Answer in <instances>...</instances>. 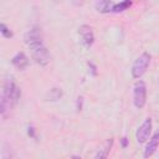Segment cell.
Instances as JSON below:
<instances>
[{
	"label": "cell",
	"instance_id": "6da1fadb",
	"mask_svg": "<svg viewBox=\"0 0 159 159\" xmlns=\"http://www.w3.org/2000/svg\"><path fill=\"white\" fill-rule=\"evenodd\" d=\"M1 97L6 98L7 101L11 102L12 106H15L20 97H21V89L20 87L16 84V82L14 81L12 77L7 76L4 81V87H2V93H1Z\"/></svg>",
	"mask_w": 159,
	"mask_h": 159
},
{
	"label": "cell",
	"instance_id": "7a4b0ae2",
	"mask_svg": "<svg viewBox=\"0 0 159 159\" xmlns=\"http://www.w3.org/2000/svg\"><path fill=\"white\" fill-rule=\"evenodd\" d=\"M25 43L27 45V47L30 48V51L40 48L42 46H45L43 43V36H42V31L40 26H32L30 27L26 34H25Z\"/></svg>",
	"mask_w": 159,
	"mask_h": 159
},
{
	"label": "cell",
	"instance_id": "3957f363",
	"mask_svg": "<svg viewBox=\"0 0 159 159\" xmlns=\"http://www.w3.org/2000/svg\"><path fill=\"white\" fill-rule=\"evenodd\" d=\"M150 58H152V56L148 52H143L139 57H137V60L134 61V63L132 66L133 78H140L147 72L149 63H150Z\"/></svg>",
	"mask_w": 159,
	"mask_h": 159
},
{
	"label": "cell",
	"instance_id": "277c9868",
	"mask_svg": "<svg viewBox=\"0 0 159 159\" xmlns=\"http://www.w3.org/2000/svg\"><path fill=\"white\" fill-rule=\"evenodd\" d=\"M133 103L135 106V108L140 109L145 106L147 103V86L145 82L139 80L134 83L133 87Z\"/></svg>",
	"mask_w": 159,
	"mask_h": 159
},
{
	"label": "cell",
	"instance_id": "5b68a950",
	"mask_svg": "<svg viewBox=\"0 0 159 159\" xmlns=\"http://www.w3.org/2000/svg\"><path fill=\"white\" fill-rule=\"evenodd\" d=\"M152 128H153L152 119H150V118H147V119L140 124V127L137 129V132H135L137 142H138V143H145V142L148 140V138L150 137V134H152Z\"/></svg>",
	"mask_w": 159,
	"mask_h": 159
},
{
	"label": "cell",
	"instance_id": "8992f818",
	"mask_svg": "<svg viewBox=\"0 0 159 159\" xmlns=\"http://www.w3.org/2000/svg\"><path fill=\"white\" fill-rule=\"evenodd\" d=\"M78 36L84 47H91L94 42V34L89 25H81L78 27Z\"/></svg>",
	"mask_w": 159,
	"mask_h": 159
},
{
	"label": "cell",
	"instance_id": "52a82bcc",
	"mask_svg": "<svg viewBox=\"0 0 159 159\" xmlns=\"http://www.w3.org/2000/svg\"><path fill=\"white\" fill-rule=\"evenodd\" d=\"M31 56L34 58V61L36 63H39L40 66H46L50 62V52L46 48V46H42L40 48L32 50L31 51Z\"/></svg>",
	"mask_w": 159,
	"mask_h": 159
},
{
	"label": "cell",
	"instance_id": "ba28073f",
	"mask_svg": "<svg viewBox=\"0 0 159 159\" xmlns=\"http://www.w3.org/2000/svg\"><path fill=\"white\" fill-rule=\"evenodd\" d=\"M158 147H159V130H157V132L152 135V138L149 139L148 144L145 145V149H144V153H143L144 158L152 157V155L155 153V150L158 149Z\"/></svg>",
	"mask_w": 159,
	"mask_h": 159
},
{
	"label": "cell",
	"instance_id": "9c48e42d",
	"mask_svg": "<svg viewBox=\"0 0 159 159\" xmlns=\"http://www.w3.org/2000/svg\"><path fill=\"white\" fill-rule=\"evenodd\" d=\"M11 63L19 70H25L29 66V58L24 52H17L11 58Z\"/></svg>",
	"mask_w": 159,
	"mask_h": 159
},
{
	"label": "cell",
	"instance_id": "30bf717a",
	"mask_svg": "<svg viewBox=\"0 0 159 159\" xmlns=\"http://www.w3.org/2000/svg\"><path fill=\"white\" fill-rule=\"evenodd\" d=\"M113 139L111 138V139H107L106 142H104V144L99 148V150L96 153V155H94V158L93 159H107L108 158V155H109V153H111V149H112V147H113Z\"/></svg>",
	"mask_w": 159,
	"mask_h": 159
},
{
	"label": "cell",
	"instance_id": "8fae6325",
	"mask_svg": "<svg viewBox=\"0 0 159 159\" xmlns=\"http://www.w3.org/2000/svg\"><path fill=\"white\" fill-rule=\"evenodd\" d=\"M114 4L116 2L112 1V0H101V1H97L94 4V6L99 12L104 14V12H112V9H113Z\"/></svg>",
	"mask_w": 159,
	"mask_h": 159
},
{
	"label": "cell",
	"instance_id": "7c38bea8",
	"mask_svg": "<svg viewBox=\"0 0 159 159\" xmlns=\"http://www.w3.org/2000/svg\"><path fill=\"white\" fill-rule=\"evenodd\" d=\"M132 5V1L129 0H124V1H120V2H116L113 9H112V12H122L124 10H127L129 6Z\"/></svg>",
	"mask_w": 159,
	"mask_h": 159
},
{
	"label": "cell",
	"instance_id": "4fadbf2b",
	"mask_svg": "<svg viewBox=\"0 0 159 159\" xmlns=\"http://www.w3.org/2000/svg\"><path fill=\"white\" fill-rule=\"evenodd\" d=\"M62 96V91L60 88H52L50 89V92L47 93V97H48V101H57L60 99Z\"/></svg>",
	"mask_w": 159,
	"mask_h": 159
},
{
	"label": "cell",
	"instance_id": "5bb4252c",
	"mask_svg": "<svg viewBox=\"0 0 159 159\" xmlns=\"http://www.w3.org/2000/svg\"><path fill=\"white\" fill-rule=\"evenodd\" d=\"M0 32H1V35L5 37V39H11L12 36H14V34H12V31L4 24V22H1L0 24Z\"/></svg>",
	"mask_w": 159,
	"mask_h": 159
},
{
	"label": "cell",
	"instance_id": "9a60e30c",
	"mask_svg": "<svg viewBox=\"0 0 159 159\" xmlns=\"http://www.w3.org/2000/svg\"><path fill=\"white\" fill-rule=\"evenodd\" d=\"M27 134H29L31 138H35V137H36V135H35V128L30 125V127L27 128Z\"/></svg>",
	"mask_w": 159,
	"mask_h": 159
},
{
	"label": "cell",
	"instance_id": "2e32d148",
	"mask_svg": "<svg viewBox=\"0 0 159 159\" xmlns=\"http://www.w3.org/2000/svg\"><path fill=\"white\" fill-rule=\"evenodd\" d=\"M82 102H83V97H78L77 98V111L82 109Z\"/></svg>",
	"mask_w": 159,
	"mask_h": 159
},
{
	"label": "cell",
	"instance_id": "e0dca14e",
	"mask_svg": "<svg viewBox=\"0 0 159 159\" xmlns=\"http://www.w3.org/2000/svg\"><path fill=\"white\" fill-rule=\"evenodd\" d=\"M120 143H122V147H123V148H125V147L128 145V139H127L125 137H123V138L120 139Z\"/></svg>",
	"mask_w": 159,
	"mask_h": 159
},
{
	"label": "cell",
	"instance_id": "ac0fdd59",
	"mask_svg": "<svg viewBox=\"0 0 159 159\" xmlns=\"http://www.w3.org/2000/svg\"><path fill=\"white\" fill-rule=\"evenodd\" d=\"M70 159H82V158H81V157H78V155H72Z\"/></svg>",
	"mask_w": 159,
	"mask_h": 159
}]
</instances>
